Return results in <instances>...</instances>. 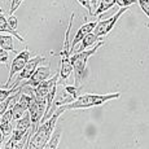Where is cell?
I'll list each match as a JSON object with an SVG mask.
<instances>
[{
  "label": "cell",
  "mask_w": 149,
  "mask_h": 149,
  "mask_svg": "<svg viewBox=\"0 0 149 149\" xmlns=\"http://www.w3.org/2000/svg\"><path fill=\"white\" fill-rule=\"evenodd\" d=\"M64 111H65L64 107L57 108V110L53 113V116L51 117L47 122L42 123V125L39 126L36 132L29 140L27 149H44L47 147L48 141L51 140V137H52L53 132H54V127H56L57 119H58V117L61 116Z\"/></svg>",
  "instance_id": "1"
},
{
  "label": "cell",
  "mask_w": 149,
  "mask_h": 149,
  "mask_svg": "<svg viewBox=\"0 0 149 149\" xmlns=\"http://www.w3.org/2000/svg\"><path fill=\"white\" fill-rule=\"evenodd\" d=\"M121 97L119 92L114 93H107V95H95V93H86L81 95L75 101L70 102L68 105H64L65 110H75V109H88L93 107H99L110 100H116Z\"/></svg>",
  "instance_id": "2"
},
{
  "label": "cell",
  "mask_w": 149,
  "mask_h": 149,
  "mask_svg": "<svg viewBox=\"0 0 149 149\" xmlns=\"http://www.w3.org/2000/svg\"><path fill=\"white\" fill-rule=\"evenodd\" d=\"M102 44H104V42L101 40L97 43L92 49H86V51H82V52H77L75 54H73L70 57V62L73 65V71H74V75H75V87L79 88L83 78L87 74V62L90 60V57H92L97 52V49L100 47H102Z\"/></svg>",
  "instance_id": "3"
},
{
  "label": "cell",
  "mask_w": 149,
  "mask_h": 149,
  "mask_svg": "<svg viewBox=\"0 0 149 149\" xmlns=\"http://www.w3.org/2000/svg\"><path fill=\"white\" fill-rule=\"evenodd\" d=\"M74 17L75 14L71 13L70 14V19H69V25L65 31V39H64V45H62V49L60 52V58H61V66H60V82H64L70 77V74L73 73V65L70 62V45H69V36H70V31H71V26H73L74 22Z\"/></svg>",
  "instance_id": "4"
},
{
  "label": "cell",
  "mask_w": 149,
  "mask_h": 149,
  "mask_svg": "<svg viewBox=\"0 0 149 149\" xmlns=\"http://www.w3.org/2000/svg\"><path fill=\"white\" fill-rule=\"evenodd\" d=\"M30 51L29 49H25L22 52H19L18 54H16L14 60L12 61V65H10V70H9V77H8V82L4 84L5 88H9L12 86V81L14 78L16 74H19L24 68L27 65V62L30 61Z\"/></svg>",
  "instance_id": "5"
},
{
  "label": "cell",
  "mask_w": 149,
  "mask_h": 149,
  "mask_svg": "<svg viewBox=\"0 0 149 149\" xmlns=\"http://www.w3.org/2000/svg\"><path fill=\"white\" fill-rule=\"evenodd\" d=\"M127 9H128V8H121V9H119L118 12L114 14V16L109 17L108 19H102V21H99V24H97L95 31H93V34H95L97 38H102V36L108 35V34L114 29L116 24L118 22V19L122 17V14L125 13V12H127Z\"/></svg>",
  "instance_id": "6"
},
{
  "label": "cell",
  "mask_w": 149,
  "mask_h": 149,
  "mask_svg": "<svg viewBox=\"0 0 149 149\" xmlns=\"http://www.w3.org/2000/svg\"><path fill=\"white\" fill-rule=\"evenodd\" d=\"M45 61V57L44 56H35L34 58H31L30 61L27 62V65L24 68V70L21 71V73L17 75L16 78V82L18 83V84H21L22 81H29V79L33 77V74L36 71V69L39 68V64L40 62H44Z\"/></svg>",
  "instance_id": "7"
},
{
  "label": "cell",
  "mask_w": 149,
  "mask_h": 149,
  "mask_svg": "<svg viewBox=\"0 0 149 149\" xmlns=\"http://www.w3.org/2000/svg\"><path fill=\"white\" fill-rule=\"evenodd\" d=\"M49 75H51V65H48V66H39L38 69H36L35 73L33 74V77L21 86H24V87L35 88V87H38L40 83L48 81Z\"/></svg>",
  "instance_id": "8"
},
{
  "label": "cell",
  "mask_w": 149,
  "mask_h": 149,
  "mask_svg": "<svg viewBox=\"0 0 149 149\" xmlns=\"http://www.w3.org/2000/svg\"><path fill=\"white\" fill-rule=\"evenodd\" d=\"M97 24H99L97 21H92V22H88V24H84L83 26L79 27V30L77 31L75 36H74V39H73V43H71V45H70V51H71V52L75 49V45L83 40V38H84V36H87L88 34H91V33H93V31H95Z\"/></svg>",
  "instance_id": "9"
},
{
  "label": "cell",
  "mask_w": 149,
  "mask_h": 149,
  "mask_svg": "<svg viewBox=\"0 0 149 149\" xmlns=\"http://www.w3.org/2000/svg\"><path fill=\"white\" fill-rule=\"evenodd\" d=\"M12 121H13V113H12V108L0 118V128L4 132L5 137L12 136L13 134V128H12Z\"/></svg>",
  "instance_id": "10"
},
{
  "label": "cell",
  "mask_w": 149,
  "mask_h": 149,
  "mask_svg": "<svg viewBox=\"0 0 149 149\" xmlns=\"http://www.w3.org/2000/svg\"><path fill=\"white\" fill-rule=\"evenodd\" d=\"M13 38L14 36H12L10 34H0V47L3 48L4 51H10V52L17 53V51L14 49V45H13Z\"/></svg>",
  "instance_id": "11"
},
{
  "label": "cell",
  "mask_w": 149,
  "mask_h": 149,
  "mask_svg": "<svg viewBox=\"0 0 149 149\" xmlns=\"http://www.w3.org/2000/svg\"><path fill=\"white\" fill-rule=\"evenodd\" d=\"M99 42H101V39L97 38V36L93 33L88 34L87 36H84V38H83L82 44H81V47H79V52H82V51H86V48L91 47V45H93L95 43H99Z\"/></svg>",
  "instance_id": "12"
},
{
  "label": "cell",
  "mask_w": 149,
  "mask_h": 149,
  "mask_svg": "<svg viewBox=\"0 0 149 149\" xmlns=\"http://www.w3.org/2000/svg\"><path fill=\"white\" fill-rule=\"evenodd\" d=\"M117 0H101L100 1V5L97 7V9L93 12V16H100V14L108 12L114 4H116Z\"/></svg>",
  "instance_id": "13"
},
{
  "label": "cell",
  "mask_w": 149,
  "mask_h": 149,
  "mask_svg": "<svg viewBox=\"0 0 149 149\" xmlns=\"http://www.w3.org/2000/svg\"><path fill=\"white\" fill-rule=\"evenodd\" d=\"M61 134H62L61 128L54 130L52 137H51V140L48 141L47 147H45L44 149H57V147H58V143H60V139H61Z\"/></svg>",
  "instance_id": "14"
},
{
  "label": "cell",
  "mask_w": 149,
  "mask_h": 149,
  "mask_svg": "<svg viewBox=\"0 0 149 149\" xmlns=\"http://www.w3.org/2000/svg\"><path fill=\"white\" fill-rule=\"evenodd\" d=\"M78 91H79V88L75 87V86H65V87H64V92H66L68 95L74 100V101H75V100L79 97L78 96Z\"/></svg>",
  "instance_id": "15"
},
{
  "label": "cell",
  "mask_w": 149,
  "mask_h": 149,
  "mask_svg": "<svg viewBox=\"0 0 149 149\" xmlns=\"http://www.w3.org/2000/svg\"><path fill=\"white\" fill-rule=\"evenodd\" d=\"M24 0H10V7H9V16H13V13L18 9V7L21 5V3Z\"/></svg>",
  "instance_id": "16"
},
{
  "label": "cell",
  "mask_w": 149,
  "mask_h": 149,
  "mask_svg": "<svg viewBox=\"0 0 149 149\" xmlns=\"http://www.w3.org/2000/svg\"><path fill=\"white\" fill-rule=\"evenodd\" d=\"M137 3H139L141 10L145 13V16L149 18V0H137Z\"/></svg>",
  "instance_id": "17"
},
{
  "label": "cell",
  "mask_w": 149,
  "mask_h": 149,
  "mask_svg": "<svg viewBox=\"0 0 149 149\" xmlns=\"http://www.w3.org/2000/svg\"><path fill=\"white\" fill-rule=\"evenodd\" d=\"M136 3H137V0H117L116 4L121 8H128L130 5L136 4Z\"/></svg>",
  "instance_id": "18"
},
{
  "label": "cell",
  "mask_w": 149,
  "mask_h": 149,
  "mask_svg": "<svg viewBox=\"0 0 149 149\" xmlns=\"http://www.w3.org/2000/svg\"><path fill=\"white\" fill-rule=\"evenodd\" d=\"M8 25L10 26V29L14 31H17V27H18V19H17L16 16H9L8 17Z\"/></svg>",
  "instance_id": "19"
},
{
  "label": "cell",
  "mask_w": 149,
  "mask_h": 149,
  "mask_svg": "<svg viewBox=\"0 0 149 149\" xmlns=\"http://www.w3.org/2000/svg\"><path fill=\"white\" fill-rule=\"evenodd\" d=\"M77 1L79 3V4L82 5V7H84L86 9L88 10V13L91 14V16H93V12H92V4H91V0H77Z\"/></svg>",
  "instance_id": "20"
},
{
  "label": "cell",
  "mask_w": 149,
  "mask_h": 149,
  "mask_svg": "<svg viewBox=\"0 0 149 149\" xmlns=\"http://www.w3.org/2000/svg\"><path fill=\"white\" fill-rule=\"evenodd\" d=\"M8 54L7 51H4L1 47H0V64H4V65H8Z\"/></svg>",
  "instance_id": "21"
},
{
  "label": "cell",
  "mask_w": 149,
  "mask_h": 149,
  "mask_svg": "<svg viewBox=\"0 0 149 149\" xmlns=\"http://www.w3.org/2000/svg\"><path fill=\"white\" fill-rule=\"evenodd\" d=\"M16 148V143H14V140L12 137H9V139L7 140V143L4 144V148L3 149H14Z\"/></svg>",
  "instance_id": "22"
},
{
  "label": "cell",
  "mask_w": 149,
  "mask_h": 149,
  "mask_svg": "<svg viewBox=\"0 0 149 149\" xmlns=\"http://www.w3.org/2000/svg\"><path fill=\"white\" fill-rule=\"evenodd\" d=\"M91 4H92V8L97 9V0H91Z\"/></svg>",
  "instance_id": "23"
}]
</instances>
